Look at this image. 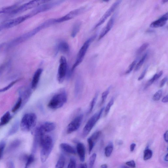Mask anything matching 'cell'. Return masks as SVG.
Returning a JSON list of instances; mask_svg holds the SVG:
<instances>
[{
  "mask_svg": "<svg viewBox=\"0 0 168 168\" xmlns=\"http://www.w3.org/2000/svg\"><path fill=\"white\" fill-rule=\"evenodd\" d=\"M50 26V24L48 20L45 21L39 26L31 31L25 33L22 35L13 39L10 42L8 46V48L16 46L29 39L35 35L41 30Z\"/></svg>",
  "mask_w": 168,
  "mask_h": 168,
  "instance_id": "obj_1",
  "label": "cell"
},
{
  "mask_svg": "<svg viewBox=\"0 0 168 168\" xmlns=\"http://www.w3.org/2000/svg\"><path fill=\"white\" fill-rule=\"evenodd\" d=\"M39 145L41 147L40 160L42 163H45L50 156L53 149V139L51 136L45 135L40 139Z\"/></svg>",
  "mask_w": 168,
  "mask_h": 168,
  "instance_id": "obj_2",
  "label": "cell"
},
{
  "mask_svg": "<svg viewBox=\"0 0 168 168\" xmlns=\"http://www.w3.org/2000/svg\"><path fill=\"white\" fill-rule=\"evenodd\" d=\"M51 0H31L20 6H18L10 13L7 15L9 17L13 16L28 10L36 8L39 6L48 3Z\"/></svg>",
  "mask_w": 168,
  "mask_h": 168,
  "instance_id": "obj_3",
  "label": "cell"
},
{
  "mask_svg": "<svg viewBox=\"0 0 168 168\" xmlns=\"http://www.w3.org/2000/svg\"><path fill=\"white\" fill-rule=\"evenodd\" d=\"M67 101L66 93L64 89H62L60 92L53 97L47 106L51 109H58L64 106Z\"/></svg>",
  "mask_w": 168,
  "mask_h": 168,
  "instance_id": "obj_4",
  "label": "cell"
},
{
  "mask_svg": "<svg viewBox=\"0 0 168 168\" xmlns=\"http://www.w3.org/2000/svg\"><path fill=\"white\" fill-rule=\"evenodd\" d=\"M37 117L36 114L29 113L25 114L20 123V128L22 131L28 132L30 131L36 126Z\"/></svg>",
  "mask_w": 168,
  "mask_h": 168,
  "instance_id": "obj_5",
  "label": "cell"
},
{
  "mask_svg": "<svg viewBox=\"0 0 168 168\" xmlns=\"http://www.w3.org/2000/svg\"><path fill=\"white\" fill-rule=\"evenodd\" d=\"M96 37V35H94L88 39L81 47L78 53L75 62L71 69L72 72L74 71L77 66L81 64L85 57L91 43L94 40Z\"/></svg>",
  "mask_w": 168,
  "mask_h": 168,
  "instance_id": "obj_6",
  "label": "cell"
},
{
  "mask_svg": "<svg viewBox=\"0 0 168 168\" xmlns=\"http://www.w3.org/2000/svg\"><path fill=\"white\" fill-rule=\"evenodd\" d=\"M104 108H102L99 112L96 113L89 119L82 130L83 138H85L89 134L96 123L100 119Z\"/></svg>",
  "mask_w": 168,
  "mask_h": 168,
  "instance_id": "obj_7",
  "label": "cell"
},
{
  "mask_svg": "<svg viewBox=\"0 0 168 168\" xmlns=\"http://www.w3.org/2000/svg\"><path fill=\"white\" fill-rule=\"evenodd\" d=\"M67 68L66 58L64 56H61L57 74V80L59 83H62L64 81L67 73Z\"/></svg>",
  "mask_w": 168,
  "mask_h": 168,
  "instance_id": "obj_8",
  "label": "cell"
},
{
  "mask_svg": "<svg viewBox=\"0 0 168 168\" xmlns=\"http://www.w3.org/2000/svg\"><path fill=\"white\" fill-rule=\"evenodd\" d=\"M86 9V8L82 7V8L72 10L67 13L66 15L58 19H55V22L60 23L71 20L81 14L85 12Z\"/></svg>",
  "mask_w": 168,
  "mask_h": 168,
  "instance_id": "obj_9",
  "label": "cell"
},
{
  "mask_svg": "<svg viewBox=\"0 0 168 168\" xmlns=\"http://www.w3.org/2000/svg\"><path fill=\"white\" fill-rule=\"evenodd\" d=\"M83 115L81 114L74 119L67 126V133L68 134L77 130L80 128L82 121Z\"/></svg>",
  "mask_w": 168,
  "mask_h": 168,
  "instance_id": "obj_10",
  "label": "cell"
},
{
  "mask_svg": "<svg viewBox=\"0 0 168 168\" xmlns=\"http://www.w3.org/2000/svg\"><path fill=\"white\" fill-rule=\"evenodd\" d=\"M121 1V0H117L116 2L111 6L108 10L105 13L104 15L99 21L97 23L95 27V29L99 27L104 23L105 21L107 20L109 17L111 15V14L113 13L117 8L118 6L120 3Z\"/></svg>",
  "mask_w": 168,
  "mask_h": 168,
  "instance_id": "obj_11",
  "label": "cell"
},
{
  "mask_svg": "<svg viewBox=\"0 0 168 168\" xmlns=\"http://www.w3.org/2000/svg\"><path fill=\"white\" fill-rule=\"evenodd\" d=\"M56 127V126L54 123L47 122L41 124L35 130L40 134H45L46 133H49L54 131Z\"/></svg>",
  "mask_w": 168,
  "mask_h": 168,
  "instance_id": "obj_12",
  "label": "cell"
},
{
  "mask_svg": "<svg viewBox=\"0 0 168 168\" xmlns=\"http://www.w3.org/2000/svg\"><path fill=\"white\" fill-rule=\"evenodd\" d=\"M168 18V13H167L159 19L152 23L150 25V27L153 28L162 27L166 24Z\"/></svg>",
  "mask_w": 168,
  "mask_h": 168,
  "instance_id": "obj_13",
  "label": "cell"
},
{
  "mask_svg": "<svg viewBox=\"0 0 168 168\" xmlns=\"http://www.w3.org/2000/svg\"><path fill=\"white\" fill-rule=\"evenodd\" d=\"M81 77L79 76L76 80L75 86L74 93L75 97H78L82 93L83 84Z\"/></svg>",
  "mask_w": 168,
  "mask_h": 168,
  "instance_id": "obj_14",
  "label": "cell"
},
{
  "mask_svg": "<svg viewBox=\"0 0 168 168\" xmlns=\"http://www.w3.org/2000/svg\"><path fill=\"white\" fill-rule=\"evenodd\" d=\"M115 18L114 17H113L109 20L106 27L102 31L99 38V40L102 38L111 30L114 24Z\"/></svg>",
  "mask_w": 168,
  "mask_h": 168,
  "instance_id": "obj_15",
  "label": "cell"
},
{
  "mask_svg": "<svg viewBox=\"0 0 168 168\" xmlns=\"http://www.w3.org/2000/svg\"><path fill=\"white\" fill-rule=\"evenodd\" d=\"M76 151L78 154L81 161H85L86 157V148L85 145L82 143H78L76 145Z\"/></svg>",
  "mask_w": 168,
  "mask_h": 168,
  "instance_id": "obj_16",
  "label": "cell"
},
{
  "mask_svg": "<svg viewBox=\"0 0 168 168\" xmlns=\"http://www.w3.org/2000/svg\"><path fill=\"white\" fill-rule=\"evenodd\" d=\"M43 71V69L39 68L35 72L31 83V88L33 89H35L38 85L40 77Z\"/></svg>",
  "mask_w": 168,
  "mask_h": 168,
  "instance_id": "obj_17",
  "label": "cell"
},
{
  "mask_svg": "<svg viewBox=\"0 0 168 168\" xmlns=\"http://www.w3.org/2000/svg\"><path fill=\"white\" fill-rule=\"evenodd\" d=\"M60 149L72 155H76V149L71 145L66 143H62L60 144Z\"/></svg>",
  "mask_w": 168,
  "mask_h": 168,
  "instance_id": "obj_18",
  "label": "cell"
},
{
  "mask_svg": "<svg viewBox=\"0 0 168 168\" xmlns=\"http://www.w3.org/2000/svg\"><path fill=\"white\" fill-rule=\"evenodd\" d=\"M57 50L61 52L64 53H68L69 51V45L66 42L62 41L60 43L57 47Z\"/></svg>",
  "mask_w": 168,
  "mask_h": 168,
  "instance_id": "obj_19",
  "label": "cell"
},
{
  "mask_svg": "<svg viewBox=\"0 0 168 168\" xmlns=\"http://www.w3.org/2000/svg\"><path fill=\"white\" fill-rule=\"evenodd\" d=\"M81 23L80 21L76 22L74 24L71 34L72 38L75 37L80 30Z\"/></svg>",
  "mask_w": 168,
  "mask_h": 168,
  "instance_id": "obj_20",
  "label": "cell"
},
{
  "mask_svg": "<svg viewBox=\"0 0 168 168\" xmlns=\"http://www.w3.org/2000/svg\"><path fill=\"white\" fill-rule=\"evenodd\" d=\"M18 6V5L16 4L1 8H0V14L5 13L8 15L15 9Z\"/></svg>",
  "mask_w": 168,
  "mask_h": 168,
  "instance_id": "obj_21",
  "label": "cell"
},
{
  "mask_svg": "<svg viewBox=\"0 0 168 168\" xmlns=\"http://www.w3.org/2000/svg\"><path fill=\"white\" fill-rule=\"evenodd\" d=\"M163 74V72L162 71H161L159 73L155 74L154 75L153 77L147 83L144 89H145L148 88L152 85L154 82L158 79L160 77L162 76Z\"/></svg>",
  "mask_w": 168,
  "mask_h": 168,
  "instance_id": "obj_22",
  "label": "cell"
},
{
  "mask_svg": "<svg viewBox=\"0 0 168 168\" xmlns=\"http://www.w3.org/2000/svg\"><path fill=\"white\" fill-rule=\"evenodd\" d=\"M32 90L29 88H27L21 92V95L23 97L22 101L25 102L29 100L32 94Z\"/></svg>",
  "mask_w": 168,
  "mask_h": 168,
  "instance_id": "obj_23",
  "label": "cell"
},
{
  "mask_svg": "<svg viewBox=\"0 0 168 168\" xmlns=\"http://www.w3.org/2000/svg\"><path fill=\"white\" fill-rule=\"evenodd\" d=\"M11 116L9 112H7L2 117L0 122V126H3L9 122Z\"/></svg>",
  "mask_w": 168,
  "mask_h": 168,
  "instance_id": "obj_24",
  "label": "cell"
},
{
  "mask_svg": "<svg viewBox=\"0 0 168 168\" xmlns=\"http://www.w3.org/2000/svg\"><path fill=\"white\" fill-rule=\"evenodd\" d=\"M65 164V158L64 155H61L56 164L55 167L62 168L64 167Z\"/></svg>",
  "mask_w": 168,
  "mask_h": 168,
  "instance_id": "obj_25",
  "label": "cell"
},
{
  "mask_svg": "<svg viewBox=\"0 0 168 168\" xmlns=\"http://www.w3.org/2000/svg\"><path fill=\"white\" fill-rule=\"evenodd\" d=\"M113 150V145L112 143H110L105 149V155L106 156L108 157L111 155Z\"/></svg>",
  "mask_w": 168,
  "mask_h": 168,
  "instance_id": "obj_26",
  "label": "cell"
},
{
  "mask_svg": "<svg viewBox=\"0 0 168 168\" xmlns=\"http://www.w3.org/2000/svg\"><path fill=\"white\" fill-rule=\"evenodd\" d=\"M152 155V151L147 148L144 152V160H149L151 158Z\"/></svg>",
  "mask_w": 168,
  "mask_h": 168,
  "instance_id": "obj_27",
  "label": "cell"
},
{
  "mask_svg": "<svg viewBox=\"0 0 168 168\" xmlns=\"http://www.w3.org/2000/svg\"><path fill=\"white\" fill-rule=\"evenodd\" d=\"M98 96V93H97L92 102L90 103L89 109L88 112V113L89 114L92 113L96 103Z\"/></svg>",
  "mask_w": 168,
  "mask_h": 168,
  "instance_id": "obj_28",
  "label": "cell"
},
{
  "mask_svg": "<svg viewBox=\"0 0 168 168\" xmlns=\"http://www.w3.org/2000/svg\"><path fill=\"white\" fill-rule=\"evenodd\" d=\"M101 134L102 132L101 131H97L94 132L89 138L94 143L96 144L97 140L99 139Z\"/></svg>",
  "mask_w": 168,
  "mask_h": 168,
  "instance_id": "obj_29",
  "label": "cell"
},
{
  "mask_svg": "<svg viewBox=\"0 0 168 168\" xmlns=\"http://www.w3.org/2000/svg\"><path fill=\"white\" fill-rule=\"evenodd\" d=\"M147 55H148L147 54L144 55L141 60L138 62L135 67V71H137L141 68L147 57Z\"/></svg>",
  "mask_w": 168,
  "mask_h": 168,
  "instance_id": "obj_30",
  "label": "cell"
},
{
  "mask_svg": "<svg viewBox=\"0 0 168 168\" xmlns=\"http://www.w3.org/2000/svg\"><path fill=\"white\" fill-rule=\"evenodd\" d=\"M19 80H15L14 81H13L11 83H10L8 86H7L6 87L0 89V93L4 92H6V91L9 90L10 88H11L13 86L15 85V84L17 83L18 81Z\"/></svg>",
  "mask_w": 168,
  "mask_h": 168,
  "instance_id": "obj_31",
  "label": "cell"
},
{
  "mask_svg": "<svg viewBox=\"0 0 168 168\" xmlns=\"http://www.w3.org/2000/svg\"><path fill=\"white\" fill-rule=\"evenodd\" d=\"M114 103V99L113 98H112L111 99V100H110V101L108 103L107 105V106H106V109H105V116H107V115L108 114L110 109L111 108L112 106H113Z\"/></svg>",
  "mask_w": 168,
  "mask_h": 168,
  "instance_id": "obj_32",
  "label": "cell"
},
{
  "mask_svg": "<svg viewBox=\"0 0 168 168\" xmlns=\"http://www.w3.org/2000/svg\"><path fill=\"white\" fill-rule=\"evenodd\" d=\"M163 94L162 90H160L157 92L153 97V100L155 101H159L162 97Z\"/></svg>",
  "mask_w": 168,
  "mask_h": 168,
  "instance_id": "obj_33",
  "label": "cell"
},
{
  "mask_svg": "<svg viewBox=\"0 0 168 168\" xmlns=\"http://www.w3.org/2000/svg\"><path fill=\"white\" fill-rule=\"evenodd\" d=\"M22 102L23 101L22 98L19 97L16 104L12 110V111L13 113H15L19 108L21 106V105H22Z\"/></svg>",
  "mask_w": 168,
  "mask_h": 168,
  "instance_id": "obj_34",
  "label": "cell"
},
{
  "mask_svg": "<svg viewBox=\"0 0 168 168\" xmlns=\"http://www.w3.org/2000/svg\"><path fill=\"white\" fill-rule=\"evenodd\" d=\"M97 155L96 153H94L90 157L89 160V166L90 168H93L94 165Z\"/></svg>",
  "mask_w": 168,
  "mask_h": 168,
  "instance_id": "obj_35",
  "label": "cell"
},
{
  "mask_svg": "<svg viewBox=\"0 0 168 168\" xmlns=\"http://www.w3.org/2000/svg\"><path fill=\"white\" fill-rule=\"evenodd\" d=\"M149 45L148 43H145L143 44L138 50L137 53V55H140L142 54L145 51L147 48H148Z\"/></svg>",
  "mask_w": 168,
  "mask_h": 168,
  "instance_id": "obj_36",
  "label": "cell"
},
{
  "mask_svg": "<svg viewBox=\"0 0 168 168\" xmlns=\"http://www.w3.org/2000/svg\"><path fill=\"white\" fill-rule=\"evenodd\" d=\"M110 87H109L107 90L106 91H105L103 92L102 96V101L101 103V105H102L106 101L107 97L109 94L110 92Z\"/></svg>",
  "mask_w": 168,
  "mask_h": 168,
  "instance_id": "obj_37",
  "label": "cell"
},
{
  "mask_svg": "<svg viewBox=\"0 0 168 168\" xmlns=\"http://www.w3.org/2000/svg\"><path fill=\"white\" fill-rule=\"evenodd\" d=\"M87 141L89 145V153L90 154L92 152L95 144L92 141L89 137L88 138Z\"/></svg>",
  "mask_w": 168,
  "mask_h": 168,
  "instance_id": "obj_38",
  "label": "cell"
},
{
  "mask_svg": "<svg viewBox=\"0 0 168 168\" xmlns=\"http://www.w3.org/2000/svg\"><path fill=\"white\" fill-rule=\"evenodd\" d=\"M19 126L18 123L16 122L13 125L12 128L9 132V134L10 135H12L17 131Z\"/></svg>",
  "mask_w": 168,
  "mask_h": 168,
  "instance_id": "obj_39",
  "label": "cell"
},
{
  "mask_svg": "<svg viewBox=\"0 0 168 168\" xmlns=\"http://www.w3.org/2000/svg\"><path fill=\"white\" fill-rule=\"evenodd\" d=\"M9 64V61H6L0 66V75L2 74L5 71Z\"/></svg>",
  "mask_w": 168,
  "mask_h": 168,
  "instance_id": "obj_40",
  "label": "cell"
},
{
  "mask_svg": "<svg viewBox=\"0 0 168 168\" xmlns=\"http://www.w3.org/2000/svg\"><path fill=\"white\" fill-rule=\"evenodd\" d=\"M34 160V156L33 155H30L28 157L27 161L26 164V167H27L30 166L32 163H33Z\"/></svg>",
  "mask_w": 168,
  "mask_h": 168,
  "instance_id": "obj_41",
  "label": "cell"
},
{
  "mask_svg": "<svg viewBox=\"0 0 168 168\" xmlns=\"http://www.w3.org/2000/svg\"><path fill=\"white\" fill-rule=\"evenodd\" d=\"M76 160L74 158H71V159H70V162L68 166V168H76Z\"/></svg>",
  "mask_w": 168,
  "mask_h": 168,
  "instance_id": "obj_42",
  "label": "cell"
},
{
  "mask_svg": "<svg viewBox=\"0 0 168 168\" xmlns=\"http://www.w3.org/2000/svg\"><path fill=\"white\" fill-rule=\"evenodd\" d=\"M136 62L137 61L136 60H134L131 63V64L130 65L128 71L126 72V74H129L132 71V70L134 69L136 64Z\"/></svg>",
  "mask_w": 168,
  "mask_h": 168,
  "instance_id": "obj_43",
  "label": "cell"
},
{
  "mask_svg": "<svg viewBox=\"0 0 168 168\" xmlns=\"http://www.w3.org/2000/svg\"><path fill=\"white\" fill-rule=\"evenodd\" d=\"M5 146V144L4 142L0 143V159L2 157Z\"/></svg>",
  "mask_w": 168,
  "mask_h": 168,
  "instance_id": "obj_44",
  "label": "cell"
},
{
  "mask_svg": "<svg viewBox=\"0 0 168 168\" xmlns=\"http://www.w3.org/2000/svg\"><path fill=\"white\" fill-rule=\"evenodd\" d=\"M126 164L132 168L136 167V164L134 161V160H131L127 162L126 163Z\"/></svg>",
  "mask_w": 168,
  "mask_h": 168,
  "instance_id": "obj_45",
  "label": "cell"
},
{
  "mask_svg": "<svg viewBox=\"0 0 168 168\" xmlns=\"http://www.w3.org/2000/svg\"><path fill=\"white\" fill-rule=\"evenodd\" d=\"M147 68H146L142 73L140 76L139 77L138 79L139 81H141L143 79L147 72Z\"/></svg>",
  "mask_w": 168,
  "mask_h": 168,
  "instance_id": "obj_46",
  "label": "cell"
},
{
  "mask_svg": "<svg viewBox=\"0 0 168 168\" xmlns=\"http://www.w3.org/2000/svg\"><path fill=\"white\" fill-rule=\"evenodd\" d=\"M167 77H165L161 81L160 84V87L162 88L165 85V83L167 81Z\"/></svg>",
  "mask_w": 168,
  "mask_h": 168,
  "instance_id": "obj_47",
  "label": "cell"
},
{
  "mask_svg": "<svg viewBox=\"0 0 168 168\" xmlns=\"http://www.w3.org/2000/svg\"><path fill=\"white\" fill-rule=\"evenodd\" d=\"M168 131L167 130L165 133L164 135V137L165 141L168 143Z\"/></svg>",
  "mask_w": 168,
  "mask_h": 168,
  "instance_id": "obj_48",
  "label": "cell"
},
{
  "mask_svg": "<svg viewBox=\"0 0 168 168\" xmlns=\"http://www.w3.org/2000/svg\"><path fill=\"white\" fill-rule=\"evenodd\" d=\"M136 146V144L135 143H132L131 144L130 146V150L131 152H133L134 151Z\"/></svg>",
  "mask_w": 168,
  "mask_h": 168,
  "instance_id": "obj_49",
  "label": "cell"
},
{
  "mask_svg": "<svg viewBox=\"0 0 168 168\" xmlns=\"http://www.w3.org/2000/svg\"><path fill=\"white\" fill-rule=\"evenodd\" d=\"M162 102L164 103H166L168 102V95H166L165 97L163 98L162 99Z\"/></svg>",
  "mask_w": 168,
  "mask_h": 168,
  "instance_id": "obj_50",
  "label": "cell"
},
{
  "mask_svg": "<svg viewBox=\"0 0 168 168\" xmlns=\"http://www.w3.org/2000/svg\"><path fill=\"white\" fill-rule=\"evenodd\" d=\"M79 168H87V165L86 164H81L79 165Z\"/></svg>",
  "mask_w": 168,
  "mask_h": 168,
  "instance_id": "obj_51",
  "label": "cell"
},
{
  "mask_svg": "<svg viewBox=\"0 0 168 168\" xmlns=\"http://www.w3.org/2000/svg\"><path fill=\"white\" fill-rule=\"evenodd\" d=\"M101 167L102 168H107L108 167L107 164H103L101 165Z\"/></svg>",
  "mask_w": 168,
  "mask_h": 168,
  "instance_id": "obj_52",
  "label": "cell"
},
{
  "mask_svg": "<svg viewBox=\"0 0 168 168\" xmlns=\"http://www.w3.org/2000/svg\"><path fill=\"white\" fill-rule=\"evenodd\" d=\"M164 160L165 161L167 162L168 161V154H166V155L165 156L164 158Z\"/></svg>",
  "mask_w": 168,
  "mask_h": 168,
  "instance_id": "obj_53",
  "label": "cell"
},
{
  "mask_svg": "<svg viewBox=\"0 0 168 168\" xmlns=\"http://www.w3.org/2000/svg\"><path fill=\"white\" fill-rule=\"evenodd\" d=\"M168 0H162V2L163 3H165L167 2Z\"/></svg>",
  "mask_w": 168,
  "mask_h": 168,
  "instance_id": "obj_54",
  "label": "cell"
},
{
  "mask_svg": "<svg viewBox=\"0 0 168 168\" xmlns=\"http://www.w3.org/2000/svg\"><path fill=\"white\" fill-rule=\"evenodd\" d=\"M118 144L120 145H121H121L122 144H123V142L121 141H120L119 142H118Z\"/></svg>",
  "mask_w": 168,
  "mask_h": 168,
  "instance_id": "obj_55",
  "label": "cell"
},
{
  "mask_svg": "<svg viewBox=\"0 0 168 168\" xmlns=\"http://www.w3.org/2000/svg\"><path fill=\"white\" fill-rule=\"evenodd\" d=\"M102 1L104 2H107L109 1L110 0H102Z\"/></svg>",
  "mask_w": 168,
  "mask_h": 168,
  "instance_id": "obj_56",
  "label": "cell"
}]
</instances>
